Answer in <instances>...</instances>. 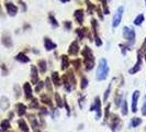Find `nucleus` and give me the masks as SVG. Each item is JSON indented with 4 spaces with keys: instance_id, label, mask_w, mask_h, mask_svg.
<instances>
[{
    "instance_id": "e433bc0d",
    "label": "nucleus",
    "mask_w": 146,
    "mask_h": 132,
    "mask_svg": "<svg viewBox=\"0 0 146 132\" xmlns=\"http://www.w3.org/2000/svg\"><path fill=\"white\" fill-rule=\"evenodd\" d=\"M15 97L19 98V97H20V88H19L18 85H15Z\"/></svg>"
},
{
    "instance_id": "b1692460",
    "label": "nucleus",
    "mask_w": 146,
    "mask_h": 132,
    "mask_svg": "<svg viewBox=\"0 0 146 132\" xmlns=\"http://www.w3.org/2000/svg\"><path fill=\"white\" fill-rule=\"evenodd\" d=\"M68 66H69L68 57H67L66 55H63V56H62V68H63V69H66V68H68Z\"/></svg>"
},
{
    "instance_id": "37998d69",
    "label": "nucleus",
    "mask_w": 146,
    "mask_h": 132,
    "mask_svg": "<svg viewBox=\"0 0 146 132\" xmlns=\"http://www.w3.org/2000/svg\"><path fill=\"white\" fill-rule=\"evenodd\" d=\"M19 3H21L22 9H23V10H24V11H25V10H27V7H25V3H24V2H23V1H22V0H19Z\"/></svg>"
},
{
    "instance_id": "c756f323",
    "label": "nucleus",
    "mask_w": 146,
    "mask_h": 132,
    "mask_svg": "<svg viewBox=\"0 0 146 132\" xmlns=\"http://www.w3.org/2000/svg\"><path fill=\"white\" fill-rule=\"evenodd\" d=\"M30 108H38V101H37V99H33L31 103H30Z\"/></svg>"
},
{
    "instance_id": "bb28decb",
    "label": "nucleus",
    "mask_w": 146,
    "mask_h": 132,
    "mask_svg": "<svg viewBox=\"0 0 146 132\" xmlns=\"http://www.w3.org/2000/svg\"><path fill=\"white\" fill-rule=\"evenodd\" d=\"M48 20L51 22V24L54 27V28H56V27H58V22L56 21V19L54 18V15H48Z\"/></svg>"
},
{
    "instance_id": "58836bf2",
    "label": "nucleus",
    "mask_w": 146,
    "mask_h": 132,
    "mask_svg": "<svg viewBox=\"0 0 146 132\" xmlns=\"http://www.w3.org/2000/svg\"><path fill=\"white\" fill-rule=\"evenodd\" d=\"M146 50V39H145V41H144V43H143V45H142V47L139 49V53H143V52H145Z\"/></svg>"
},
{
    "instance_id": "2eb2a0df",
    "label": "nucleus",
    "mask_w": 146,
    "mask_h": 132,
    "mask_svg": "<svg viewBox=\"0 0 146 132\" xmlns=\"http://www.w3.org/2000/svg\"><path fill=\"white\" fill-rule=\"evenodd\" d=\"M74 17H75L76 21L78 22L79 24H82V22H84V10L82 9L76 10L75 13H74Z\"/></svg>"
},
{
    "instance_id": "423d86ee",
    "label": "nucleus",
    "mask_w": 146,
    "mask_h": 132,
    "mask_svg": "<svg viewBox=\"0 0 146 132\" xmlns=\"http://www.w3.org/2000/svg\"><path fill=\"white\" fill-rule=\"evenodd\" d=\"M110 127H111V130L113 132H117L120 127H121V121L117 117V115H111V123H110Z\"/></svg>"
},
{
    "instance_id": "9d476101",
    "label": "nucleus",
    "mask_w": 146,
    "mask_h": 132,
    "mask_svg": "<svg viewBox=\"0 0 146 132\" xmlns=\"http://www.w3.org/2000/svg\"><path fill=\"white\" fill-rule=\"evenodd\" d=\"M5 6H6V9H7V12L9 15L15 17V15H17V12H18V7H17V6H15V5L11 3V2H6Z\"/></svg>"
},
{
    "instance_id": "f8f14e48",
    "label": "nucleus",
    "mask_w": 146,
    "mask_h": 132,
    "mask_svg": "<svg viewBox=\"0 0 146 132\" xmlns=\"http://www.w3.org/2000/svg\"><path fill=\"white\" fill-rule=\"evenodd\" d=\"M78 52H79V45H78V43L76 41H74L73 43L70 44L69 49H68V54H70V55H77Z\"/></svg>"
},
{
    "instance_id": "cd10ccee",
    "label": "nucleus",
    "mask_w": 146,
    "mask_h": 132,
    "mask_svg": "<svg viewBox=\"0 0 146 132\" xmlns=\"http://www.w3.org/2000/svg\"><path fill=\"white\" fill-rule=\"evenodd\" d=\"M41 101H43L44 103H46V105H50L52 106V103H51V99L47 97L46 95H42L41 96Z\"/></svg>"
},
{
    "instance_id": "a211bd4d",
    "label": "nucleus",
    "mask_w": 146,
    "mask_h": 132,
    "mask_svg": "<svg viewBox=\"0 0 146 132\" xmlns=\"http://www.w3.org/2000/svg\"><path fill=\"white\" fill-rule=\"evenodd\" d=\"M9 106H10L9 99H8L6 96L1 97V99H0V107H1V109H2V110H7L8 108H9Z\"/></svg>"
},
{
    "instance_id": "393cba45",
    "label": "nucleus",
    "mask_w": 146,
    "mask_h": 132,
    "mask_svg": "<svg viewBox=\"0 0 146 132\" xmlns=\"http://www.w3.org/2000/svg\"><path fill=\"white\" fill-rule=\"evenodd\" d=\"M142 123V119L141 118H133L131 120V127L133 128H137V125Z\"/></svg>"
},
{
    "instance_id": "412c9836",
    "label": "nucleus",
    "mask_w": 146,
    "mask_h": 132,
    "mask_svg": "<svg viewBox=\"0 0 146 132\" xmlns=\"http://www.w3.org/2000/svg\"><path fill=\"white\" fill-rule=\"evenodd\" d=\"M0 128H1V131L6 132L7 130L10 129V121L9 119H6V120H2L1 123H0Z\"/></svg>"
},
{
    "instance_id": "f704fd0d",
    "label": "nucleus",
    "mask_w": 146,
    "mask_h": 132,
    "mask_svg": "<svg viewBox=\"0 0 146 132\" xmlns=\"http://www.w3.org/2000/svg\"><path fill=\"white\" fill-rule=\"evenodd\" d=\"M110 90H111V85H110L109 87H108V89L106 90V94H104V97H103V100H104V101L108 100V97H109V95H110Z\"/></svg>"
},
{
    "instance_id": "72a5a7b5",
    "label": "nucleus",
    "mask_w": 146,
    "mask_h": 132,
    "mask_svg": "<svg viewBox=\"0 0 146 132\" xmlns=\"http://www.w3.org/2000/svg\"><path fill=\"white\" fill-rule=\"evenodd\" d=\"M122 113H123L124 116L127 113V108H126V101H125V100L122 101Z\"/></svg>"
},
{
    "instance_id": "79ce46f5",
    "label": "nucleus",
    "mask_w": 146,
    "mask_h": 132,
    "mask_svg": "<svg viewBox=\"0 0 146 132\" xmlns=\"http://www.w3.org/2000/svg\"><path fill=\"white\" fill-rule=\"evenodd\" d=\"M65 28L66 29H70V28H72V23H70V22L69 21H67V22H65Z\"/></svg>"
},
{
    "instance_id": "f3484780",
    "label": "nucleus",
    "mask_w": 146,
    "mask_h": 132,
    "mask_svg": "<svg viewBox=\"0 0 146 132\" xmlns=\"http://www.w3.org/2000/svg\"><path fill=\"white\" fill-rule=\"evenodd\" d=\"M44 45H45V49H46L47 51H52V50L56 49V46H57L52 40L47 39V37H45V40H44Z\"/></svg>"
},
{
    "instance_id": "a878e982",
    "label": "nucleus",
    "mask_w": 146,
    "mask_h": 132,
    "mask_svg": "<svg viewBox=\"0 0 146 132\" xmlns=\"http://www.w3.org/2000/svg\"><path fill=\"white\" fill-rule=\"evenodd\" d=\"M143 22H144V15H139L135 18V20H134V24H135V25H141Z\"/></svg>"
},
{
    "instance_id": "49530a36",
    "label": "nucleus",
    "mask_w": 146,
    "mask_h": 132,
    "mask_svg": "<svg viewBox=\"0 0 146 132\" xmlns=\"http://www.w3.org/2000/svg\"><path fill=\"white\" fill-rule=\"evenodd\" d=\"M144 57H145V61H146V53H145V55H144Z\"/></svg>"
},
{
    "instance_id": "ddd939ff",
    "label": "nucleus",
    "mask_w": 146,
    "mask_h": 132,
    "mask_svg": "<svg viewBox=\"0 0 146 132\" xmlns=\"http://www.w3.org/2000/svg\"><path fill=\"white\" fill-rule=\"evenodd\" d=\"M23 91H24V95H25V98L27 99H31L32 98V87L29 83H25L23 85Z\"/></svg>"
},
{
    "instance_id": "a19ab883",
    "label": "nucleus",
    "mask_w": 146,
    "mask_h": 132,
    "mask_svg": "<svg viewBox=\"0 0 146 132\" xmlns=\"http://www.w3.org/2000/svg\"><path fill=\"white\" fill-rule=\"evenodd\" d=\"M1 69H2V72H3V75L6 76V75L8 74V69L6 68V66H5V65H1Z\"/></svg>"
},
{
    "instance_id": "6ab92c4d",
    "label": "nucleus",
    "mask_w": 146,
    "mask_h": 132,
    "mask_svg": "<svg viewBox=\"0 0 146 132\" xmlns=\"http://www.w3.org/2000/svg\"><path fill=\"white\" fill-rule=\"evenodd\" d=\"M15 59H17L18 62H20V63H28V62H30V59L24 54V53H19V54H17Z\"/></svg>"
},
{
    "instance_id": "c85d7f7f",
    "label": "nucleus",
    "mask_w": 146,
    "mask_h": 132,
    "mask_svg": "<svg viewBox=\"0 0 146 132\" xmlns=\"http://www.w3.org/2000/svg\"><path fill=\"white\" fill-rule=\"evenodd\" d=\"M55 100H56L57 106H58L59 108H62L63 107V101H62V98H60V96L58 94H55Z\"/></svg>"
},
{
    "instance_id": "39448f33",
    "label": "nucleus",
    "mask_w": 146,
    "mask_h": 132,
    "mask_svg": "<svg viewBox=\"0 0 146 132\" xmlns=\"http://www.w3.org/2000/svg\"><path fill=\"white\" fill-rule=\"evenodd\" d=\"M91 110L94 111L95 110L97 112V119H100V117L102 116V111H101V101H100V98L99 97H96L95 101L91 106Z\"/></svg>"
},
{
    "instance_id": "4c0bfd02",
    "label": "nucleus",
    "mask_w": 146,
    "mask_h": 132,
    "mask_svg": "<svg viewBox=\"0 0 146 132\" xmlns=\"http://www.w3.org/2000/svg\"><path fill=\"white\" fill-rule=\"evenodd\" d=\"M142 113H143V116H146V97L145 100H144V103H143V107H142Z\"/></svg>"
},
{
    "instance_id": "c03bdc74",
    "label": "nucleus",
    "mask_w": 146,
    "mask_h": 132,
    "mask_svg": "<svg viewBox=\"0 0 146 132\" xmlns=\"http://www.w3.org/2000/svg\"><path fill=\"white\" fill-rule=\"evenodd\" d=\"M120 47H124V46H123V44H120ZM122 53H123V54H125V49H123V50H122Z\"/></svg>"
},
{
    "instance_id": "7ed1b4c3",
    "label": "nucleus",
    "mask_w": 146,
    "mask_h": 132,
    "mask_svg": "<svg viewBox=\"0 0 146 132\" xmlns=\"http://www.w3.org/2000/svg\"><path fill=\"white\" fill-rule=\"evenodd\" d=\"M63 81L65 84V88L67 91H70L73 88L76 87V78L72 71H69L66 75L63 76Z\"/></svg>"
},
{
    "instance_id": "7c9ffc66",
    "label": "nucleus",
    "mask_w": 146,
    "mask_h": 132,
    "mask_svg": "<svg viewBox=\"0 0 146 132\" xmlns=\"http://www.w3.org/2000/svg\"><path fill=\"white\" fill-rule=\"evenodd\" d=\"M88 86V79L86 77H82L81 79V89H85Z\"/></svg>"
},
{
    "instance_id": "20e7f679",
    "label": "nucleus",
    "mask_w": 146,
    "mask_h": 132,
    "mask_svg": "<svg viewBox=\"0 0 146 132\" xmlns=\"http://www.w3.org/2000/svg\"><path fill=\"white\" fill-rule=\"evenodd\" d=\"M123 37L129 42V44H134V42H135V31H134V29L129 28V27H124L123 28Z\"/></svg>"
},
{
    "instance_id": "4468645a",
    "label": "nucleus",
    "mask_w": 146,
    "mask_h": 132,
    "mask_svg": "<svg viewBox=\"0 0 146 132\" xmlns=\"http://www.w3.org/2000/svg\"><path fill=\"white\" fill-rule=\"evenodd\" d=\"M15 109H17L18 116H20V117L24 116L27 113V106L23 105V103H17L15 105Z\"/></svg>"
},
{
    "instance_id": "9b49d317",
    "label": "nucleus",
    "mask_w": 146,
    "mask_h": 132,
    "mask_svg": "<svg viewBox=\"0 0 146 132\" xmlns=\"http://www.w3.org/2000/svg\"><path fill=\"white\" fill-rule=\"evenodd\" d=\"M141 65H142V53L137 52V62H136V64L134 65V67L129 71L130 74H135L136 72H139V69H141Z\"/></svg>"
},
{
    "instance_id": "de8ad7c7",
    "label": "nucleus",
    "mask_w": 146,
    "mask_h": 132,
    "mask_svg": "<svg viewBox=\"0 0 146 132\" xmlns=\"http://www.w3.org/2000/svg\"><path fill=\"white\" fill-rule=\"evenodd\" d=\"M145 2H146V0H145Z\"/></svg>"
},
{
    "instance_id": "1a4fd4ad",
    "label": "nucleus",
    "mask_w": 146,
    "mask_h": 132,
    "mask_svg": "<svg viewBox=\"0 0 146 132\" xmlns=\"http://www.w3.org/2000/svg\"><path fill=\"white\" fill-rule=\"evenodd\" d=\"M139 98V90H135V91L133 93V96H132V111H133V112H136V111H137Z\"/></svg>"
},
{
    "instance_id": "4be33fe9",
    "label": "nucleus",
    "mask_w": 146,
    "mask_h": 132,
    "mask_svg": "<svg viewBox=\"0 0 146 132\" xmlns=\"http://www.w3.org/2000/svg\"><path fill=\"white\" fill-rule=\"evenodd\" d=\"M18 125H19L20 129H21L23 132H29V127H28L27 122H25L23 119H20V120L18 121Z\"/></svg>"
},
{
    "instance_id": "2f4dec72",
    "label": "nucleus",
    "mask_w": 146,
    "mask_h": 132,
    "mask_svg": "<svg viewBox=\"0 0 146 132\" xmlns=\"http://www.w3.org/2000/svg\"><path fill=\"white\" fill-rule=\"evenodd\" d=\"M44 87V83L43 81H41V83H37L36 87H35V91L36 93H40L41 90H42V88Z\"/></svg>"
},
{
    "instance_id": "a18cd8bd",
    "label": "nucleus",
    "mask_w": 146,
    "mask_h": 132,
    "mask_svg": "<svg viewBox=\"0 0 146 132\" xmlns=\"http://www.w3.org/2000/svg\"><path fill=\"white\" fill-rule=\"evenodd\" d=\"M59 1H60V2H63V3H66V2H68L69 0H59Z\"/></svg>"
},
{
    "instance_id": "473e14b6",
    "label": "nucleus",
    "mask_w": 146,
    "mask_h": 132,
    "mask_svg": "<svg viewBox=\"0 0 146 132\" xmlns=\"http://www.w3.org/2000/svg\"><path fill=\"white\" fill-rule=\"evenodd\" d=\"M73 65L75 66L76 69H79L80 68V59H75V61H73Z\"/></svg>"
},
{
    "instance_id": "c9c22d12",
    "label": "nucleus",
    "mask_w": 146,
    "mask_h": 132,
    "mask_svg": "<svg viewBox=\"0 0 146 132\" xmlns=\"http://www.w3.org/2000/svg\"><path fill=\"white\" fill-rule=\"evenodd\" d=\"M99 1L102 2L103 7H104V13L108 15V13H109V10H108V8H107V0H99Z\"/></svg>"
},
{
    "instance_id": "6e6552de",
    "label": "nucleus",
    "mask_w": 146,
    "mask_h": 132,
    "mask_svg": "<svg viewBox=\"0 0 146 132\" xmlns=\"http://www.w3.org/2000/svg\"><path fill=\"white\" fill-rule=\"evenodd\" d=\"M1 42H2V44H3L6 47H8V49L12 47V39H11V35H10L8 32H6V33L2 34Z\"/></svg>"
},
{
    "instance_id": "aec40b11",
    "label": "nucleus",
    "mask_w": 146,
    "mask_h": 132,
    "mask_svg": "<svg viewBox=\"0 0 146 132\" xmlns=\"http://www.w3.org/2000/svg\"><path fill=\"white\" fill-rule=\"evenodd\" d=\"M58 75L59 74L57 73V72H54V73L52 74V81L54 83L55 86H60V84H62V81H60V78H59Z\"/></svg>"
},
{
    "instance_id": "f257e3e1",
    "label": "nucleus",
    "mask_w": 146,
    "mask_h": 132,
    "mask_svg": "<svg viewBox=\"0 0 146 132\" xmlns=\"http://www.w3.org/2000/svg\"><path fill=\"white\" fill-rule=\"evenodd\" d=\"M82 56H84V61H85V67L87 71H90L94 66H95V57L92 51L89 46H85L82 50Z\"/></svg>"
},
{
    "instance_id": "f03ea898",
    "label": "nucleus",
    "mask_w": 146,
    "mask_h": 132,
    "mask_svg": "<svg viewBox=\"0 0 146 132\" xmlns=\"http://www.w3.org/2000/svg\"><path fill=\"white\" fill-rule=\"evenodd\" d=\"M109 74V66L107 63V59H101L99 62V66L97 69V79L98 81H104L108 77Z\"/></svg>"
},
{
    "instance_id": "ea45409f",
    "label": "nucleus",
    "mask_w": 146,
    "mask_h": 132,
    "mask_svg": "<svg viewBox=\"0 0 146 132\" xmlns=\"http://www.w3.org/2000/svg\"><path fill=\"white\" fill-rule=\"evenodd\" d=\"M46 84H47V90H48V91H52V85H51V83H50V79H48V78L46 79Z\"/></svg>"
},
{
    "instance_id": "dca6fc26",
    "label": "nucleus",
    "mask_w": 146,
    "mask_h": 132,
    "mask_svg": "<svg viewBox=\"0 0 146 132\" xmlns=\"http://www.w3.org/2000/svg\"><path fill=\"white\" fill-rule=\"evenodd\" d=\"M31 81H32V84L34 85L38 81V75H37V69L35 66L31 67Z\"/></svg>"
},
{
    "instance_id": "0eeeda50",
    "label": "nucleus",
    "mask_w": 146,
    "mask_h": 132,
    "mask_svg": "<svg viewBox=\"0 0 146 132\" xmlns=\"http://www.w3.org/2000/svg\"><path fill=\"white\" fill-rule=\"evenodd\" d=\"M123 11H124V8L123 7H120L119 9H117V13H115L114 18H113V21H112V27H113V28H117V25L120 24V22H121V20H122Z\"/></svg>"
},
{
    "instance_id": "5701e85b",
    "label": "nucleus",
    "mask_w": 146,
    "mask_h": 132,
    "mask_svg": "<svg viewBox=\"0 0 146 132\" xmlns=\"http://www.w3.org/2000/svg\"><path fill=\"white\" fill-rule=\"evenodd\" d=\"M38 68H40V72H41L42 74L45 73L46 69H47V67H46V62L43 61V59L38 61Z\"/></svg>"
}]
</instances>
